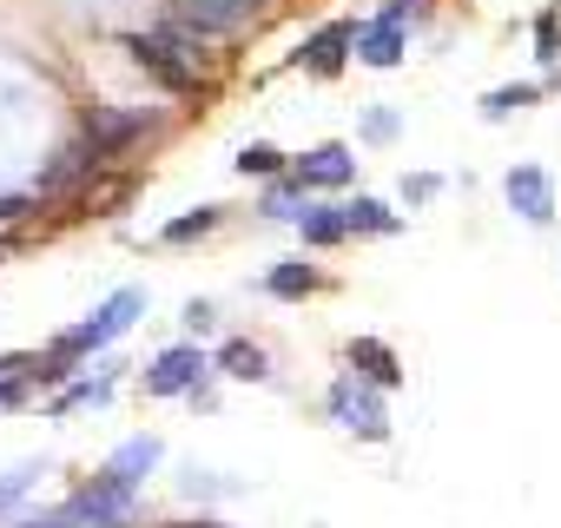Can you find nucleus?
Wrapping results in <instances>:
<instances>
[{"instance_id":"f257e3e1","label":"nucleus","mask_w":561,"mask_h":528,"mask_svg":"<svg viewBox=\"0 0 561 528\" xmlns=\"http://www.w3.org/2000/svg\"><path fill=\"white\" fill-rule=\"evenodd\" d=\"M139 311H146V291H133V285H126V291H113V298H106V305H100L87 324H73V331L54 344V351H60V357H80V351H106L113 337H126V331H133V318H139Z\"/></svg>"},{"instance_id":"f03ea898","label":"nucleus","mask_w":561,"mask_h":528,"mask_svg":"<svg viewBox=\"0 0 561 528\" xmlns=\"http://www.w3.org/2000/svg\"><path fill=\"white\" fill-rule=\"evenodd\" d=\"M331 416L344 423V429H357L364 443H383L390 436V410H383V383H370V377H337L331 383Z\"/></svg>"},{"instance_id":"7ed1b4c3","label":"nucleus","mask_w":561,"mask_h":528,"mask_svg":"<svg viewBox=\"0 0 561 528\" xmlns=\"http://www.w3.org/2000/svg\"><path fill=\"white\" fill-rule=\"evenodd\" d=\"M133 489L139 482H126V475H100V482H87L73 502H67V521H93V528H119L126 515H133Z\"/></svg>"},{"instance_id":"20e7f679","label":"nucleus","mask_w":561,"mask_h":528,"mask_svg":"<svg viewBox=\"0 0 561 528\" xmlns=\"http://www.w3.org/2000/svg\"><path fill=\"white\" fill-rule=\"evenodd\" d=\"M119 47H126V54H133V67H146L165 93H192V87H198V67H185L165 41H152V34H126Z\"/></svg>"},{"instance_id":"39448f33","label":"nucleus","mask_w":561,"mask_h":528,"mask_svg":"<svg viewBox=\"0 0 561 528\" xmlns=\"http://www.w3.org/2000/svg\"><path fill=\"white\" fill-rule=\"evenodd\" d=\"M211 364L198 357V344H172V351H159L152 357V370H146V390L152 397H185V390H198V377H205Z\"/></svg>"},{"instance_id":"423d86ee","label":"nucleus","mask_w":561,"mask_h":528,"mask_svg":"<svg viewBox=\"0 0 561 528\" xmlns=\"http://www.w3.org/2000/svg\"><path fill=\"white\" fill-rule=\"evenodd\" d=\"M257 8L264 0H179V21L211 41V34H238L244 21H257Z\"/></svg>"},{"instance_id":"0eeeda50","label":"nucleus","mask_w":561,"mask_h":528,"mask_svg":"<svg viewBox=\"0 0 561 528\" xmlns=\"http://www.w3.org/2000/svg\"><path fill=\"white\" fill-rule=\"evenodd\" d=\"M502 192H508V205H515L528 225H548V218H554V185H548L541 165H515V172L502 179Z\"/></svg>"},{"instance_id":"6e6552de","label":"nucleus","mask_w":561,"mask_h":528,"mask_svg":"<svg viewBox=\"0 0 561 528\" xmlns=\"http://www.w3.org/2000/svg\"><path fill=\"white\" fill-rule=\"evenodd\" d=\"M351 47H357V27H351V21H331V27H318V34L305 41V54H298V60H305L311 73H324V80H331V73L351 60Z\"/></svg>"},{"instance_id":"1a4fd4ad","label":"nucleus","mask_w":561,"mask_h":528,"mask_svg":"<svg viewBox=\"0 0 561 528\" xmlns=\"http://www.w3.org/2000/svg\"><path fill=\"white\" fill-rule=\"evenodd\" d=\"M357 54L370 60V67H397L403 60V14H377L370 27H357Z\"/></svg>"},{"instance_id":"9d476101","label":"nucleus","mask_w":561,"mask_h":528,"mask_svg":"<svg viewBox=\"0 0 561 528\" xmlns=\"http://www.w3.org/2000/svg\"><path fill=\"white\" fill-rule=\"evenodd\" d=\"M100 159H106V152H100L93 139H80V146H67V152H60V159H54V165L41 172V192H60V185H80V179H87V172H93Z\"/></svg>"},{"instance_id":"9b49d317","label":"nucleus","mask_w":561,"mask_h":528,"mask_svg":"<svg viewBox=\"0 0 561 528\" xmlns=\"http://www.w3.org/2000/svg\"><path fill=\"white\" fill-rule=\"evenodd\" d=\"M351 172H357L351 146H318V152H305V159H298V179H305V185H344Z\"/></svg>"},{"instance_id":"f8f14e48","label":"nucleus","mask_w":561,"mask_h":528,"mask_svg":"<svg viewBox=\"0 0 561 528\" xmlns=\"http://www.w3.org/2000/svg\"><path fill=\"white\" fill-rule=\"evenodd\" d=\"M351 370H364V377H370V383H383V390H397V383H403V370H397L390 344H377V337H357V344H351Z\"/></svg>"},{"instance_id":"ddd939ff","label":"nucleus","mask_w":561,"mask_h":528,"mask_svg":"<svg viewBox=\"0 0 561 528\" xmlns=\"http://www.w3.org/2000/svg\"><path fill=\"white\" fill-rule=\"evenodd\" d=\"M218 370H225V377H238V383H257V377H271L264 351H257V344H244V337L218 344Z\"/></svg>"},{"instance_id":"4468645a","label":"nucleus","mask_w":561,"mask_h":528,"mask_svg":"<svg viewBox=\"0 0 561 528\" xmlns=\"http://www.w3.org/2000/svg\"><path fill=\"white\" fill-rule=\"evenodd\" d=\"M106 469H113V475H126V482H139L146 469H159V436H133V443H119Z\"/></svg>"},{"instance_id":"2eb2a0df","label":"nucleus","mask_w":561,"mask_h":528,"mask_svg":"<svg viewBox=\"0 0 561 528\" xmlns=\"http://www.w3.org/2000/svg\"><path fill=\"white\" fill-rule=\"evenodd\" d=\"M344 225H351V231H377V238H383V231H397L403 218H397L383 198H351V205H344Z\"/></svg>"},{"instance_id":"dca6fc26","label":"nucleus","mask_w":561,"mask_h":528,"mask_svg":"<svg viewBox=\"0 0 561 528\" xmlns=\"http://www.w3.org/2000/svg\"><path fill=\"white\" fill-rule=\"evenodd\" d=\"M139 126H146V113H106V119H100V126H93L87 139H93V146H100V152L113 159V152H119V146H126V139H133Z\"/></svg>"},{"instance_id":"f3484780","label":"nucleus","mask_w":561,"mask_h":528,"mask_svg":"<svg viewBox=\"0 0 561 528\" xmlns=\"http://www.w3.org/2000/svg\"><path fill=\"white\" fill-rule=\"evenodd\" d=\"M298 225H305V244H337V238L351 231V225H344V205H311Z\"/></svg>"},{"instance_id":"a211bd4d","label":"nucleus","mask_w":561,"mask_h":528,"mask_svg":"<svg viewBox=\"0 0 561 528\" xmlns=\"http://www.w3.org/2000/svg\"><path fill=\"white\" fill-rule=\"evenodd\" d=\"M264 291L271 298H305V291H318V272L311 264H277V272L264 278Z\"/></svg>"},{"instance_id":"6ab92c4d","label":"nucleus","mask_w":561,"mask_h":528,"mask_svg":"<svg viewBox=\"0 0 561 528\" xmlns=\"http://www.w3.org/2000/svg\"><path fill=\"white\" fill-rule=\"evenodd\" d=\"M264 211H271V218H305V179L271 185V192H264Z\"/></svg>"},{"instance_id":"aec40b11","label":"nucleus","mask_w":561,"mask_h":528,"mask_svg":"<svg viewBox=\"0 0 561 528\" xmlns=\"http://www.w3.org/2000/svg\"><path fill=\"white\" fill-rule=\"evenodd\" d=\"M211 225H218V205H198V211H185V218L165 225V244H185V238H198V231H211Z\"/></svg>"},{"instance_id":"412c9836","label":"nucleus","mask_w":561,"mask_h":528,"mask_svg":"<svg viewBox=\"0 0 561 528\" xmlns=\"http://www.w3.org/2000/svg\"><path fill=\"white\" fill-rule=\"evenodd\" d=\"M535 93H541V87H502V93L482 100V113H489V119H508L515 106H535Z\"/></svg>"},{"instance_id":"4be33fe9","label":"nucleus","mask_w":561,"mask_h":528,"mask_svg":"<svg viewBox=\"0 0 561 528\" xmlns=\"http://www.w3.org/2000/svg\"><path fill=\"white\" fill-rule=\"evenodd\" d=\"M34 482H41V462H21L14 475H0V515H8V508H14V502L34 489Z\"/></svg>"},{"instance_id":"5701e85b","label":"nucleus","mask_w":561,"mask_h":528,"mask_svg":"<svg viewBox=\"0 0 561 528\" xmlns=\"http://www.w3.org/2000/svg\"><path fill=\"white\" fill-rule=\"evenodd\" d=\"M277 165H285V152H271V146H244V152H238V172H264V179H271Z\"/></svg>"},{"instance_id":"b1692460","label":"nucleus","mask_w":561,"mask_h":528,"mask_svg":"<svg viewBox=\"0 0 561 528\" xmlns=\"http://www.w3.org/2000/svg\"><path fill=\"white\" fill-rule=\"evenodd\" d=\"M535 47H541V60H561V14H541V27H535Z\"/></svg>"},{"instance_id":"393cba45","label":"nucleus","mask_w":561,"mask_h":528,"mask_svg":"<svg viewBox=\"0 0 561 528\" xmlns=\"http://www.w3.org/2000/svg\"><path fill=\"white\" fill-rule=\"evenodd\" d=\"M27 211H34L27 192H0V225H14V218H27Z\"/></svg>"},{"instance_id":"a878e982","label":"nucleus","mask_w":561,"mask_h":528,"mask_svg":"<svg viewBox=\"0 0 561 528\" xmlns=\"http://www.w3.org/2000/svg\"><path fill=\"white\" fill-rule=\"evenodd\" d=\"M185 324L192 331H211V305H185Z\"/></svg>"},{"instance_id":"bb28decb","label":"nucleus","mask_w":561,"mask_h":528,"mask_svg":"<svg viewBox=\"0 0 561 528\" xmlns=\"http://www.w3.org/2000/svg\"><path fill=\"white\" fill-rule=\"evenodd\" d=\"M0 403H21V383L14 377H0Z\"/></svg>"},{"instance_id":"cd10ccee","label":"nucleus","mask_w":561,"mask_h":528,"mask_svg":"<svg viewBox=\"0 0 561 528\" xmlns=\"http://www.w3.org/2000/svg\"><path fill=\"white\" fill-rule=\"evenodd\" d=\"M21 528H67V515H60V521H21Z\"/></svg>"},{"instance_id":"c85d7f7f","label":"nucleus","mask_w":561,"mask_h":528,"mask_svg":"<svg viewBox=\"0 0 561 528\" xmlns=\"http://www.w3.org/2000/svg\"><path fill=\"white\" fill-rule=\"evenodd\" d=\"M410 8H416V0H390V14H410Z\"/></svg>"},{"instance_id":"c756f323","label":"nucleus","mask_w":561,"mask_h":528,"mask_svg":"<svg viewBox=\"0 0 561 528\" xmlns=\"http://www.w3.org/2000/svg\"><path fill=\"white\" fill-rule=\"evenodd\" d=\"M205 528H218V521H205Z\"/></svg>"},{"instance_id":"7c9ffc66","label":"nucleus","mask_w":561,"mask_h":528,"mask_svg":"<svg viewBox=\"0 0 561 528\" xmlns=\"http://www.w3.org/2000/svg\"><path fill=\"white\" fill-rule=\"evenodd\" d=\"M198 528H205V521H198Z\"/></svg>"}]
</instances>
